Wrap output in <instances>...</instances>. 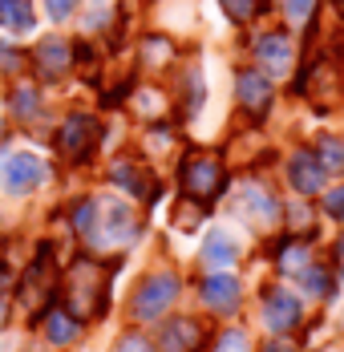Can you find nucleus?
I'll list each match as a JSON object with an SVG mask.
<instances>
[{
  "label": "nucleus",
  "mask_w": 344,
  "mask_h": 352,
  "mask_svg": "<svg viewBox=\"0 0 344 352\" xmlns=\"http://www.w3.org/2000/svg\"><path fill=\"white\" fill-rule=\"evenodd\" d=\"M73 227L94 247H126L138 239V219L126 203L114 199H89L73 211Z\"/></svg>",
  "instance_id": "f257e3e1"
},
{
  "label": "nucleus",
  "mask_w": 344,
  "mask_h": 352,
  "mask_svg": "<svg viewBox=\"0 0 344 352\" xmlns=\"http://www.w3.org/2000/svg\"><path fill=\"white\" fill-rule=\"evenodd\" d=\"M77 320H94L105 312V276L94 259H77L69 272V308Z\"/></svg>",
  "instance_id": "f03ea898"
},
{
  "label": "nucleus",
  "mask_w": 344,
  "mask_h": 352,
  "mask_svg": "<svg viewBox=\"0 0 344 352\" xmlns=\"http://www.w3.org/2000/svg\"><path fill=\"white\" fill-rule=\"evenodd\" d=\"M98 142H102V126H98L89 113H73L65 126L57 130V150H61L65 158H77V162L89 158Z\"/></svg>",
  "instance_id": "7ed1b4c3"
},
{
  "label": "nucleus",
  "mask_w": 344,
  "mask_h": 352,
  "mask_svg": "<svg viewBox=\"0 0 344 352\" xmlns=\"http://www.w3.org/2000/svg\"><path fill=\"white\" fill-rule=\"evenodd\" d=\"M174 296H178V280H174V276H150V280L134 292V304H130V308H134L138 320H158L171 308Z\"/></svg>",
  "instance_id": "20e7f679"
},
{
  "label": "nucleus",
  "mask_w": 344,
  "mask_h": 352,
  "mask_svg": "<svg viewBox=\"0 0 344 352\" xmlns=\"http://www.w3.org/2000/svg\"><path fill=\"white\" fill-rule=\"evenodd\" d=\"M182 190L199 203H211L215 195H223V166L215 158H191L182 166Z\"/></svg>",
  "instance_id": "39448f33"
},
{
  "label": "nucleus",
  "mask_w": 344,
  "mask_h": 352,
  "mask_svg": "<svg viewBox=\"0 0 344 352\" xmlns=\"http://www.w3.org/2000/svg\"><path fill=\"white\" fill-rule=\"evenodd\" d=\"M0 182L12 195H29V190H36L45 182V162L36 154H8L4 166H0Z\"/></svg>",
  "instance_id": "423d86ee"
},
{
  "label": "nucleus",
  "mask_w": 344,
  "mask_h": 352,
  "mask_svg": "<svg viewBox=\"0 0 344 352\" xmlns=\"http://www.w3.org/2000/svg\"><path fill=\"white\" fill-rule=\"evenodd\" d=\"M49 292H53V247H41L36 263L29 267V276L21 283V300H25L29 308H36V304L49 300Z\"/></svg>",
  "instance_id": "0eeeda50"
},
{
  "label": "nucleus",
  "mask_w": 344,
  "mask_h": 352,
  "mask_svg": "<svg viewBox=\"0 0 344 352\" xmlns=\"http://www.w3.org/2000/svg\"><path fill=\"white\" fill-rule=\"evenodd\" d=\"M264 320L272 332H292L300 324V300L292 292H268L264 296Z\"/></svg>",
  "instance_id": "6e6552de"
},
{
  "label": "nucleus",
  "mask_w": 344,
  "mask_h": 352,
  "mask_svg": "<svg viewBox=\"0 0 344 352\" xmlns=\"http://www.w3.org/2000/svg\"><path fill=\"white\" fill-rule=\"evenodd\" d=\"M288 178H292V186H296L300 195H316V190L324 186V166L316 162L312 150H296L292 162H288Z\"/></svg>",
  "instance_id": "1a4fd4ad"
},
{
  "label": "nucleus",
  "mask_w": 344,
  "mask_h": 352,
  "mask_svg": "<svg viewBox=\"0 0 344 352\" xmlns=\"http://www.w3.org/2000/svg\"><path fill=\"white\" fill-rule=\"evenodd\" d=\"M235 211L247 214V219H255V223H259V219L272 223L275 214H279V203H275L264 186H251V182H247V186H239V195H235Z\"/></svg>",
  "instance_id": "9d476101"
},
{
  "label": "nucleus",
  "mask_w": 344,
  "mask_h": 352,
  "mask_svg": "<svg viewBox=\"0 0 344 352\" xmlns=\"http://www.w3.org/2000/svg\"><path fill=\"white\" fill-rule=\"evenodd\" d=\"M255 53H259V61H264V69L268 73H288V65H292V41L283 33H268L259 36V45H255Z\"/></svg>",
  "instance_id": "9b49d317"
},
{
  "label": "nucleus",
  "mask_w": 344,
  "mask_h": 352,
  "mask_svg": "<svg viewBox=\"0 0 344 352\" xmlns=\"http://www.w3.org/2000/svg\"><path fill=\"white\" fill-rule=\"evenodd\" d=\"M33 57H36V73H41V77H61V73L69 69V61H73V57H69V45L61 36L41 41Z\"/></svg>",
  "instance_id": "f8f14e48"
},
{
  "label": "nucleus",
  "mask_w": 344,
  "mask_h": 352,
  "mask_svg": "<svg viewBox=\"0 0 344 352\" xmlns=\"http://www.w3.org/2000/svg\"><path fill=\"white\" fill-rule=\"evenodd\" d=\"M239 102L251 113H264V109L272 106V81L255 69H243L239 73Z\"/></svg>",
  "instance_id": "ddd939ff"
},
{
  "label": "nucleus",
  "mask_w": 344,
  "mask_h": 352,
  "mask_svg": "<svg viewBox=\"0 0 344 352\" xmlns=\"http://www.w3.org/2000/svg\"><path fill=\"white\" fill-rule=\"evenodd\" d=\"M199 324L195 320H186V316H174L166 320V328H162V349L166 352H191V349H199Z\"/></svg>",
  "instance_id": "4468645a"
},
{
  "label": "nucleus",
  "mask_w": 344,
  "mask_h": 352,
  "mask_svg": "<svg viewBox=\"0 0 344 352\" xmlns=\"http://www.w3.org/2000/svg\"><path fill=\"white\" fill-rule=\"evenodd\" d=\"M199 296L211 308H231L239 300V280L235 276H211V280L199 283Z\"/></svg>",
  "instance_id": "2eb2a0df"
},
{
  "label": "nucleus",
  "mask_w": 344,
  "mask_h": 352,
  "mask_svg": "<svg viewBox=\"0 0 344 352\" xmlns=\"http://www.w3.org/2000/svg\"><path fill=\"white\" fill-rule=\"evenodd\" d=\"M109 178H114L122 190L138 195V199H154V178L146 175L142 166H134V162H118V166L109 170Z\"/></svg>",
  "instance_id": "dca6fc26"
},
{
  "label": "nucleus",
  "mask_w": 344,
  "mask_h": 352,
  "mask_svg": "<svg viewBox=\"0 0 344 352\" xmlns=\"http://www.w3.org/2000/svg\"><path fill=\"white\" fill-rule=\"evenodd\" d=\"M45 332H49V340L53 344H69L77 332H81V320L73 316V312H65V308H45Z\"/></svg>",
  "instance_id": "f3484780"
},
{
  "label": "nucleus",
  "mask_w": 344,
  "mask_h": 352,
  "mask_svg": "<svg viewBox=\"0 0 344 352\" xmlns=\"http://www.w3.org/2000/svg\"><path fill=\"white\" fill-rule=\"evenodd\" d=\"M235 255H239V247H235V239H231L227 231H211V235H206L203 259L211 263V267H231Z\"/></svg>",
  "instance_id": "a211bd4d"
},
{
  "label": "nucleus",
  "mask_w": 344,
  "mask_h": 352,
  "mask_svg": "<svg viewBox=\"0 0 344 352\" xmlns=\"http://www.w3.org/2000/svg\"><path fill=\"white\" fill-rule=\"evenodd\" d=\"M0 25L12 33H29L33 29V4L29 0H0Z\"/></svg>",
  "instance_id": "6ab92c4d"
},
{
  "label": "nucleus",
  "mask_w": 344,
  "mask_h": 352,
  "mask_svg": "<svg viewBox=\"0 0 344 352\" xmlns=\"http://www.w3.org/2000/svg\"><path fill=\"white\" fill-rule=\"evenodd\" d=\"M316 162L324 166V175H341V170H344V142L324 134L320 146H316Z\"/></svg>",
  "instance_id": "aec40b11"
},
{
  "label": "nucleus",
  "mask_w": 344,
  "mask_h": 352,
  "mask_svg": "<svg viewBox=\"0 0 344 352\" xmlns=\"http://www.w3.org/2000/svg\"><path fill=\"white\" fill-rule=\"evenodd\" d=\"M304 287H308L312 296H332V276L324 267H308L304 272Z\"/></svg>",
  "instance_id": "412c9836"
},
{
  "label": "nucleus",
  "mask_w": 344,
  "mask_h": 352,
  "mask_svg": "<svg viewBox=\"0 0 344 352\" xmlns=\"http://www.w3.org/2000/svg\"><path fill=\"white\" fill-rule=\"evenodd\" d=\"M223 8H227V16L231 21H251L255 16V8H259V0H223Z\"/></svg>",
  "instance_id": "4be33fe9"
},
{
  "label": "nucleus",
  "mask_w": 344,
  "mask_h": 352,
  "mask_svg": "<svg viewBox=\"0 0 344 352\" xmlns=\"http://www.w3.org/2000/svg\"><path fill=\"white\" fill-rule=\"evenodd\" d=\"M12 109H17L21 118H29L36 109V89H17V94H12Z\"/></svg>",
  "instance_id": "5701e85b"
},
{
  "label": "nucleus",
  "mask_w": 344,
  "mask_h": 352,
  "mask_svg": "<svg viewBox=\"0 0 344 352\" xmlns=\"http://www.w3.org/2000/svg\"><path fill=\"white\" fill-rule=\"evenodd\" d=\"M279 263H283V272H296V267H304V263H308V255H304V247H283Z\"/></svg>",
  "instance_id": "b1692460"
},
{
  "label": "nucleus",
  "mask_w": 344,
  "mask_h": 352,
  "mask_svg": "<svg viewBox=\"0 0 344 352\" xmlns=\"http://www.w3.org/2000/svg\"><path fill=\"white\" fill-rule=\"evenodd\" d=\"M324 211L332 214V219H344V186L328 190V199H324Z\"/></svg>",
  "instance_id": "393cba45"
},
{
  "label": "nucleus",
  "mask_w": 344,
  "mask_h": 352,
  "mask_svg": "<svg viewBox=\"0 0 344 352\" xmlns=\"http://www.w3.org/2000/svg\"><path fill=\"white\" fill-rule=\"evenodd\" d=\"M219 352H251V349H247V336H243V332H227V336L219 340Z\"/></svg>",
  "instance_id": "a878e982"
},
{
  "label": "nucleus",
  "mask_w": 344,
  "mask_h": 352,
  "mask_svg": "<svg viewBox=\"0 0 344 352\" xmlns=\"http://www.w3.org/2000/svg\"><path fill=\"white\" fill-rule=\"evenodd\" d=\"M114 352H154V349H150V340H146V336H122Z\"/></svg>",
  "instance_id": "bb28decb"
},
{
  "label": "nucleus",
  "mask_w": 344,
  "mask_h": 352,
  "mask_svg": "<svg viewBox=\"0 0 344 352\" xmlns=\"http://www.w3.org/2000/svg\"><path fill=\"white\" fill-rule=\"evenodd\" d=\"M45 8H49V16H53V21H65L69 12L77 8V0H45Z\"/></svg>",
  "instance_id": "cd10ccee"
},
{
  "label": "nucleus",
  "mask_w": 344,
  "mask_h": 352,
  "mask_svg": "<svg viewBox=\"0 0 344 352\" xmlns=\"http://www.w3.org/2000/svg\"><path fill=\"white\" fill-rule=\"evenodd\" d=\"M283 4H288V16H292V21H308L316 0H283Z\"/></svg>",
  "instance_id": "c85d7f7f"
},
{
  "label": "nucleus",
  "mask_w": 344,
  "mask_h": 352,
  "mask_svg": "<svg viewBox=\"0 0 344 352\" xmlns=\"http://www.w3.org/2000/svg\"><path fill=\"white\" fill-rule=\"evenodd\" d=\"M332 4H336V12H341V16H344V0H332Z\"/></svg>",
  "instance_id": "c756f323"
},
{
  "label": "nucleus",
  "mask_w": 344,
  "mask_h": 352,
  "mask_svg": "<svg viewBox=\"0 0 344 352\" xmlns=\"http://www.w3.org/2000/svg\"><path fill=\"white\" fill-rule=\"evenodd\" d=\"M0 324H4V308H0Z\"/></svg>",
  "instance_id": "7c9ffc66"
}]
</instances>
